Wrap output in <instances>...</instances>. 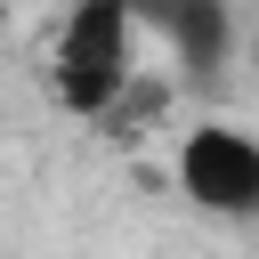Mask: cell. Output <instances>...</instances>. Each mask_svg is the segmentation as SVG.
<instances>
[{
  "label": "cell",
  "mask_w": 259,
  "mask_h": 259,
  "mask_svg": "<svg viewBox=\"0 0 259 259\" xmlns=\"http://www.w3.org/2000/svg\"><path fill=\"white\" fill-rule=\"evenodd\" d=\"M178 186L219 219H251L259 210V146L227 121H194L178 146Z\"/></svg>",
  "instance_id": "obj_1"
},
{
  "label": "cell",
  "mask_w": 259,
  "mask_h": 259,
  "mask_svg": "<svg viewBox=\"0 0 259 259\" xmlns=\"http://www.w3.org/2000/svg\"><path fill=\"white\" fill-rule=\"evenodd\" d=\"M130 32H138V16H130L121 0H89V8L65 16L57 65H73V73H138V65H130Z\"/></svg>",
  "instance_id": "obj_2"
},
{
  "label": "cell",
  "mask_w": 259,
  "mask_h": 259,
  "mask_svg": "<svg viewBox=\"0 0 259 259\" xmlns=\"http://www.w3.org/2000/svg\"><path fill=\"white\" fill-rule=\"evenodd\" d=\"M154 24L170 32V49H178V65H186V73H219V57H227V8H219V0L154 8Z\"/></svg>",
  "instance_id": "obj_3"
},
{
  "label": "cell",
  "mask_w": 259,
  "mask_h": 259,
  "mask_svg": "<svg viewBox=\"0 0 259 259\" xmlns=\"http://www.w3.org/2000/svg\"><path fill=\"white\" fill-rule=\"evenodd\" d=\"M162 105H170V89H162V81H130V97H121V105H113L97 130H105V138H138V130H146Z\"/></svg>",
  "instance_id": "obj_4"
},
{
  "label": "cell",
  "mask_w": 259,
  "mask_h": 259,
  "mask_svg": "<svg viewBox=\"0 0 259 259\" xmlns=\"http://www.w3.org/2000/svg\"><path fill=\"white\" fill-rule=\"evenodd\" d=\"M251 57H259V49H251Z\"/></svg>",
  "instance_id": "obj_5"
}]
</instances>
